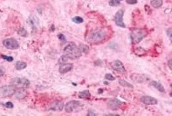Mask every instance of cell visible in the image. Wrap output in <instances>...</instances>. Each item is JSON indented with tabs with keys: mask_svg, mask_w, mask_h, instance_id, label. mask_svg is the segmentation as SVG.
<instances>
[{
	"mask_svg": "<svg viewBox=\"0 0 172 116\" xmlns=\"http://www.w3.org/2000/svg\"><path fill=\"white\" fill-rule=\"evenodd\" d=\"M78 48L80 49L81 53H88L89 50V47L87 45H84V44H80L78 46Z\"/></svg>",
	"mask_w": 172,
	"mask_h": 116,
	"instance_id": "cell-23",
	"label": "cell"
},
{
	"mask_svg": "<svg viewBox=\"0 0 172 116\" xmlns=\"http://www.w3.org/2000/svg\"><path fill=\"white\" fill-rule=\"evenodd\" d=\"M27 67V63L21 62V61H18L16 64V70H23Z\"/></svg>",
	"mask_w": 172,
	"mask_h": 116,
	"instance_id": "cell-21",
	"label": "cell"
},
{
	"mask_svg": "<svg viewBox=\"0 0 172 116\" xmlns=\"http://www.w3.org/2000/svg\"><path fill=\"white\" fill-rule=\"evenodd\" d=\"M83 109V104L80 102H77V101H70L67 103H66L65 105V111L66 113H77L81 111Z\"/></svg>",
	"mask_w": 172,
	"mask_h": 116,
	"instance_id": "cell-4",
	"label": "cell"
},
{
	"mask_svg": "<svg viewBox=\"0 0 172 116\" xmlns=\"http://www.w3.org/2000/svg\"><path fill=\"white\" fill-rule=\"evenodd\" d=\"M28 24H30V26L33 27V29H36V25H38V17H36L35 16H31L28 19Z\"/></svg>",
	"mask_w": 172,
	"mask_h": 116,
	"instance_id": "cell-17",
	"label": "cell"
},
{
	"mask_svg": "<svg viewBox=\"0 0 172 116\" xmlns=\"http://www.w3.org/2000/svg\"><path fill=\"white\" fill-rule=\"evenodd\" d=\"M163 4V0H151V5L154 8H159Z\"/></svg>",
	"mask_w": 172,
	"mask_h": 116,
	"instance_id": "cell-19",
	"label": "cell"
},
{
	"mask_svg": "<svg viewBox=\"0 0 172 116\" xmlns=\"http://www.w3.org/2000/svg\"><path fill=\"white\" fill-rule=\"evenodd\" d=\"M130 78L133 82L138 83H146L147 81L149 80V78L147 77L146 75H142V74H132L130 75Z\"/></svg>",
	"mask_w": 172,
	"mask_h": 116,
	"instance_id": "cell-10",
	"label": "cell"
},
{
	"mask_svg": "<svg viewBox=\"0 0 172 116\" xmlns=\"http://www.w3.org/2000/svg\"><path fill=\"white\" fill-rule=\"evenodd\" d=\"M105 79H106V80H108V81H113V80H115V77H114L112 75L107 74V75H105Z\"/></svg>",
	"mask_w": 172,
	"mask_h": 116,
	"instance_id": "cell-28",
	"label": "cell"
},
{
	"mask_svg": "<svg viewBox=\"0 0 172 116\" xmlns=\"http://www.w3.org/2000/svg\"><path fill=\"white\" fill-rule=\"evenodd\" d=\"M78 96H79V98H81V99H88V98H89V97H90V93L87 90L82 91V92L79 93Z\"/></svg>",
	"mask_w": 172,
	"mask_h": 116,
	"instance_id": "cell-20",
	"label": "cell"
},
{
	"mask_svg": "<svg viewBox=\"0 0 172 116\" xmlns=\"http://www.w3.org/2000/svg\"><path fill=\"white\" fill-rule=\"evenodd\" d=\"M120 2H121V0H110L109 5H111V7H116V5H120Z\"/></svg>",
	"mask_w": 172,
	"mask_h": 116,
	"instance_id": "cell-26",
	"label": "cell"
},
{
	"mask_svg": "<svg viewBox=\"0 0 172 116\" xmlns=\"http://www.w3.org/2000/svg\"><path fill=\"white\" fill-rule=\"evenodd\" d=\"M110 65H111V67H112L113 70H115L116 72L119 73V74H121V75L125 74V73H126L125 67H124V65H123V64L120 62L119 60H115V61H113V62H112L111 64H110Z\"/></svg>",
	"mask_w": 172,
	"mask_h": 116,
	"instance_id": "cell-9",
	"label": "cell"
},
{
	"mask_svg": "<svg viewBox=\"0 0 172 116\" xmlns=\"http://www.w3.org/2000/svg\"><path fill=\"white\" fill-rule=\"evenodd\" d=\"M134 52H135V54H136L137 56H145L146 53H147L146 50L144 49V48H142V47H137V48H135Z\"/></svg>",
	"mask_w": 172,
	"mask_h": 116,
	"instance_id": "cell-18",
	"label": "cell"
},
{
	"mask_svg": "<svg viewBox=\"0 0 172 116\" xmlns=\"http://www.w3.org/2000/svg\"><path fill=\"white\" fill-rule=\"evenodd\" d=\"M5 70L3 66H0V76H3L5 75Z\"/></svg>",
	"mask_w": 172,
	"mask_h": 116,
	"instance_id": "cell-31",
	"label": "cell"
},
{
	"mask_svg": "<svg viewBox=\"0 0 172 116\" xmlns=\"http://www.w3.org/2000/svg\"><path fill=\"white\" fill-rule=\"evenodd\" d=\"M58 38H59L60 40H62V41H65V40H66V37H65V36H64L62 34L58 35Z\"/></svg>",
	"mask_w": 172,
	"mask_h": 116,
	"instance_id": "cell-33",
	"label": "cell"
},
{
	"mask_svg": "<svg viewBox=\"0 0 172 116\" xmlns=\"http://www.w3.org/2000/svg\"><path fill=\"white\" fill-rule=\"evenodd\" d=\"M108 36V31L107 29H97L90 32L87 36V41L89 44L97 45L105 42Z\"/></svg>",
	"mask_w": 172,
	"mask_h": 116,
	"instance_id": "cell-1",
	"label": "cell"
},
{
	"mask_svg": "<svg viewBox=\"0 0 172 116\" xmlns=\"http://www.w3.org/2000/svg\"><path fill=\"white\" fill-rule=\"evenodd\" d=\"M10 84L15 86L16 88H24L25 89V88L29 86L30 82H29V80H27V78L16 77V78H13L10 81Z\"/></svg>",
	"mask_w": 172,
	"mask_h": 116,
	"instance_id": "cell-5",
	"label": "cell"
},
{
	"mask_svg": "<svg viewBox=\"0 0 172 116\" xmlns=\"http://www.w3.org/2000/svg\"><path fill=\"white\" fill-rule=\"evenodd\" d=\"M3 45L8 48V49H17L18 47H19V44H18V42L16 39L15 38H8V39H5L3 41Z\"/></svg>",
	"mask_w": 172,
	"mask_h": 116,
	"instance_id": "cell-7",
	"label": "cell"
},
{
	"mask_svg": "<svg viewBox=\"0 0 172 116\" xmlns=\"http://www.w3.org/2000/svg\"><path fill=\"white\" fill-rule=\"evenodd\" d=\"M16 87L13 85H4V86L0 87V96L2 97H8L11 96L15 94Z\"/></svg>",
	"mask_w": 172,
	"mask_h": 116,
	"instance_id": "cell-6",
	"label": "cell"
},
{
	"mask_svg": "<svg viewBox=\"0 0 172 116\" xmlns=\"http://www.w3.org/2000/svg\"><path fill=\"white\" fill-rule=\"evenodd\" d=\"M64 53L65 56H66L70 59H76L81 56V51L74 43H69L64 47Z\"/></svg>",
	"mask_w": 172,
	"mask_h": 116,
	"instance_id": "cell-2",
	"label": "cell"
},
{
	"mask_svg": "<svg viewBox=\"0 0 172 116\" xmlns=\"http://www.w3.org/2000/svg\"><path fill=\"white\" fill-rule=\"evenodd\" d=\"M101 64L100 61H97V62H95V64Z\"/></svg>",
	"mask_w": 172,
	"mask_h": 116,
	"instance_id": "cell-37",
	"label": "cell"
},
{
	"mask_svg": "<svg viewBox=\"0 0 172 116\" xmlns=\"http://www.w3.org/2000/svg\"><path fill=\"white\" fill-rule=\"evenodd\" d=\"M14 94H15V97L16 99L21 100V99L26 98L27 95V92L24 88H18V90H16Z\"/></svg>",
	"mask_w": 172,
	"mask_h": 116,
	"instance_id": "cell-14",
	"label": "cell"
},
{
	"mask_svg": "<svg viewBox=\"0 0 172 116\" xmlns=\"http://www.w3.org/2000/svg\"><path fill=\"white\" fill-rule=\"evenodd\" d=\"M122 104V102L118 100V99H112V100H109L108 102V106L109 109L113 110V111H116V110H119Z\"/></svg>",
	"mask_w": 172,
	"mask_h": 116,
	"instance_id": "cell-12",
	"label": "cell"
},
{
	"mask_svg": "<svg viewBox=\"0 0 172 116\" xmlns=\"http://www.w3.org/2000/svg\"><path fill=\"white\" fill-rule=\"evenodd\" d=\"M123 16H124V10L123 9H120L116 12L115 15V23L118 26L125 28L126 25L124 24V22H123Z\"/></svg>",
	"mask_w": 172,
	"mask_h": 116,
	"instance_id": "cell-8",
	"label": "cell"
},
{
	"mask_svg": "<svg viewBox=\"0 0 172 116\" xmlns=\"http://www.w3.org/2000/svg\"><path fill=\"white\" fill-rule=\"evenodd\" d=\"M169 69H171V59H169Z\"/></svg>",
	"mask_w": 172,
	"mask_h": 116,
	"instance_id": "cell-36",
	"label": "cell"
},
{
	"mask_svg": "<svg viewBox=\"0 0 172 116\" xmlns=\"http://www.w3.org/2000/svg\"><path fill=\"white\" fill-rule=\"evenodd\" d=\"M17 34L19 35L20 36H23V37H26V36L27 35V30L25 29L24 27H21V28L18 29Z\"/></svg>",
	"mask_w": 172,
	"mask_h": 116,
	"instance_id": "cell-24",
	"label": "cell"
},
{
	"mask_svg": "<svg viewBox=\"0 0 172 116\" xmlns=\"http://www.w3.org/2000/svg\"><path fill=\"white\" fill-rule=\"evenodd\" d=\"M1 57L4 58L5 60L8 61V62H12V61H13V57H12V56H4V54H2Z\"/></svg>",
	"mask_w": 172,
	"mask_h": 116,
	"instance_id": "cell-29",
	"label": "cell"
},
{
	"mask_svg": "<svg viewBox=\"0 0 172 116\" xmlns=\"http://www.w3.org/2000/svg\"><path fill=\"white\" fill-rule=\"evenodd\" d=\"M73 22H75L76 24H81L83 22V18L80 17V16H76V17H74L73 19H72Z\"/></svg>",
	"mask_w": 172,
	"mask_h": 116,
	"instance_id": "cell-27",
	"label": "cell"
},
{
	"mask_svg": "<svg viewBox=\"0 0 172 116\" xmlns=\"http://www.w3.org/2000/svg\"><path fill=\"white\" fill-rule=\"evenodd\" d=\"M88 115H96V113L92 111V110H89V112L88 113Z\"/></svg>",
	"mask_w": 172,
	"mask_h": 116,
	"instance_id": "cell-35",
	"label": "cell"
},
{
	"mask_svg": "<svg viewBox=\"0 0 172 116\" xmlns=\"http://www.w3.org/2000/svg\"><path fill=\"white\" fill-rule=\"evenodd\" d=\"M69 58L67 57L66 56H62L59 59H58V63L60 64H65V63H67V60H69Z\"/></svg>",
	"mask_w": 172,
	"mask_h": 116,
	"instance_id": "cell-25",
	"label": "cell"
},
{
	"mask_svg": "<svg viewBox=\"0 0 172 116\" xmlns=\"http://www.w3.org/2000/svg\"><path fill=\"white\" fill-rule=\"evenodd\" d=\"M140 101L142 102L144 104H147V105H155L158 103V100L153 98L151 96H142L140 98Z\"/></svg>",
	"mask_w": 172,
	"mask_h": 116,
	"instance_id": "cell-11",
	"label": "cell"
},
{
	"mask_svg": "<svg viewBox=\"0 0 172 116\" xmlns=\"http://www.w3.org/2000/svg\"><path fill=\"white\" fill-rule=\"evenodd\" d=\"M5 107H7V108H9V109H12V108H13V107H14V104H13V103H12V102H7V103H5Z\"/></svg>",
	"mask_w": 172,
	"mask_h": 116,
	"instance_id": "cell-30",
	"label": "cell"
},
{
	"mask_svg": "<svg viewBox=\"0 0 172 116\" xmlns=\"http://www.w3.org/2000/svg\"><path fill=\"white\" fill-rule=\"evenodd\" d=\"M127 4H131V5H135L138 3V0H126Z\"/></svg>",
	"mask_w": 172,
	"mask_h": 116,
	"instance_id": "cell-32",
	"label": "cell"
},
{
	"mask_svg": "<svg viewBox=\"0 0 172 116\" xmlns=\"http://www.w3.org/2000/svg\"><path fill=\"white\" fill-rule=\"evenodd\" d=\"M73 69V64L70 63H65L62 64L59 66V73L60 74H66V73H69Z\"/></svg>",
	"mask_w": 172,
	"mask_h": 116,
	"instance_id": "cell-13",
	"label": "cell"
},
{
	"mask_svg": "<svg viewBox=\"0 0 172 116\" xmlns=\"http://www.w3.org/2000/svg\"><path fill=\"white\" fill-rule=\"evenodd\" d=\"M146 35H147L146 30L136 28V29H133L132 31H131V33H130V38H131V41H132L133 44L136 45V44H138V43H140L141 40H143L145 38Z\"/></svg>",
	"mask_w": 172,
	"mask_h": 116,
	"instance_id": "cell-3",
	"label": "cell"
},
{
	"mask_svg": "<svg viewBox=\"0 0 172 116\" xmlns=\"http://www.w3.org/2000/svg\"><path fill=\"white\" fill-rule=\"evenodd\" d=\"M119 84L122 85V86H124V87L133 88V85H132V84H130V83H127V82L125 81V80H123V79H120V80H119Z\"/></svg>",
	"mask_w": 172,
	"mask_h": 116,
	"instance_id": "cell-22",
	"label": "cell"
},
{
	"mask_svg": "<svg viewBox=\"0 0 172 116\" xmlns=\"http://www.w3.org/2000/svg\"><path fill=\"white\" fill-rule=\"evenodd\" d=\"M149 85H150V86H152V87L156 88L157 90L160 91L161 93H165V89H164L163 85H162L160 83H158V82H157V81H152V82H150Z\"/></svg>",
	"mask_w": 172,
	"mask_h": 116,
	"instance_id": "cell-16",
	"label": "cell"
},
{
	"mask_svg": "<svg viewBox=\"0 0 172 116\" xmlns=\"http://www.w3.org/2000/svg\"><path fill=\"white\" fill-rule=\"evenodd\" d=\"M64 107V103L63 102H53V104H51L50 106V110H53V111H61Z\"/></svg>",
	"mask_w": 172,
	"mask_h": 116,
	"instance_id": "cell-15",
	"label": "cell"
},
{
	"mask_svg": "<svg viewBox=\"0 0 172 116\" xmlns=\"http://www.w3.org/2000/svg\"><path fill=\"white\" fill-rule=\"evenodd\" d=\"M167 33H168V35H169V39L171 40V28H169V29H168V31H167Z\"/></svg>",
	"mask_w": 172,
	"mask_h": 116,
	"instance_id": "cell-34",
	"label": "cell"
}]
</instances>
